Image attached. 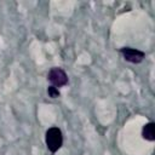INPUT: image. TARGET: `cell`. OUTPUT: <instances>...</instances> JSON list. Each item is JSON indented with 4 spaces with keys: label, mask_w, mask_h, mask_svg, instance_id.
I'll return each mask as SVG.
<instances>
[{
    "label": "cell",
    "mask_w": 155,
    "mask_h": 155,
    "mask_svg": "<svg viewBox=\"0 0 155 155\" xmlns=\"http://www.w3.org/2000/svg\"><path fill=\"white\" fill-rule=\"evenodd\" d=\"M46 147L51 153H56L63 145V134L58 127H51L46 131L45 136Z\"/></svg>",
    "instance_id": "cell-1"
},
{
    "label": "cell",
    "mask_w": 155,
    "mask_h": 155,
    "mask_svg": "<svg viewBox=\"0 0 155 155\" xmlns=\"http://www.w3.org/2000/svg\"><path fill=\"white\" fill-rule=\"evenodd\" d=\"M47 80L51 82V86L58 88L68 84V75L62 68H52L47 74Z\"/></svg>",
    "instance_id": "cell-2"
},
{
    "label": "cell",
    "mask_w": 155,
    "mask_h": 155,
    "mask_svg": "<svg viewBox=\"0 0 155 155\" xmlns=\"http://www.w3.org/2000/svg\"><path fill=\"white\" fill-rule=\"evenodd\" d=\"M120 52L124 56L125 61H127L130 63H133V64L140 63L145 57V53L143 51L137 50V48H132V47H122L120 50Z\"/></svg>",
    "instance_id": "cell-3"
},
{
    "label": "cell",
    "mask_w": 155,
    "mask_h": 155,
    "mask_svg": "<svg viewBox=\"0 0 155 155\" xmlns=\"http://www.w3.org/2000/svg\"><path fill=\"white\" fill-rule=\"evenodd\" d=\"M142 137L149 142H153L155 139V125H154V122H148L147 125H144V127L142 130Z\"/></svg>",
    "instance_id": "cell-4"
},
{
    "label": "cell",
    "mask_w": 155,
    "mask_h": 155,
    "mask_svg": "<svg viewBox=\"0 0 155 155\" xmlns=\"http://www.w3.org/2000/svg\"><path fill=\"white\" fill-rule=\"evenodd\" d=\"M47 93H48V96H50L51 98H57V97H59V94H61L59 90H58L57 87H54V86H50V87L47 88Z\"/></svg>",
    "instance_id": "cell-5"
}]
</instances>
